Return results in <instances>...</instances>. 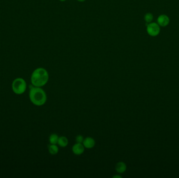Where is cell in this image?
I'll return each mask as SVG.
<instances>
[{"label": "cell", "mask_w": 179, "mask_h": 178, "mask_svg": "<svg viewBox=\"0 0 179 178\" xmlns=\"http://www.w3.org/2000/svg\"><path fill=\"white\" fill-rule=\"evenodd\" d=\"M12 90L16 95H21L25 92L27 88L26 82L22 78L15 79L12 83Z\"/></svg>", "instance_id": "obj_3"}, {"label": "cell", "mask_w": 179, "mask_h": 178, "mask_svg": "<svg viewBox=\"0 0 179 178\" xmlns=\"http://www.w3.org/2000/svg\"><path fill=\"white\" fill-rule=\"evenodd\" d=\"M85 147L82 143H75L72 147V152L76 155H80L84 152Z\"/></svg>", "instance_id": "obj_5"}, {"label": "cell", "mask_w": 179, "mask_h": 178, "mask_svg": "<svg viewBox=\"0 0 179 178\" xmlns=\"http://www.w3.org/2000/svg\"><path fill=\"white\" fill-rule=\"evenodd\" d=\"M147 32L149 35L152 37H156L160 32V26L156 23H150L147 26Z\"/></svg>", "instance_id": "obj_4"}, {"label": "cell", "mask_w": 179, "mask_h": 178, "mask_svg": "<svg viewBox=\"0 0 179 178\" xmlns=\"http://www.w3.org/2000/svg\"><path fill=\"white\" fill-rule=\"evenodd\" d=\"M126 169H127V166L126 164L123 161L119 162L116 165V171L119 173H124L126 171Z\"/></svg>", "instance_id": "obj_8"}, {"label": "cell", "mask_w": 179, "mask_h": 178, "mask_svg": "<svg viewBox=\"0 0 179 178\" xmlns=\"http://www.w3.org/2000/svg\"><path fill=\"white\" fill-rule=\"evenodd\" d=\"M31 80L32 85L35 87H41L48 82L49 74L44 68L39 67L32 73Z\"/></svg>", "instance_id": "obj_1"}, {"label": "cell", "mask_w": 179, "mask_h": 178, "mask_svg": "<svg viewBox=\"0 0 179 178\" xmlns=\"http://www.w3.org/2000/svg\"><path fill=\"white\" fill-rule=\"evenodd\" d=\"M82 144L85 148L91 149L96 145V141L92 137H87L84 139Z\"/></svg>", "instance_id": "obj_7"}, {"label": "cell", "mask_w": 179, "mask_h": 178, "mask_svg": "<svg viewBox=\"0 0 179 178\" xmlns=\"http://www.w3.org/2000/svg\"><path fill=\"white\" fill-rule=\"evenodd\" d=\"M113 178H121V177L119 176V175H114V176L113 177Z\"/></svg>", "instance_id": "obj_14"}, {"label": "cell", "mask_w": 179, "mask_h": 178, "mask_svg": "<svg viewBox=\"0 0 179 178\" xmlns=\"http://www.w3.org/2000/svg\"><path fill=\"white\" fill-rule=\"evenodd\" d=\"M78 2H83L85 0H77Z\"/></svg>", "instance_id": "obj_15"}, {"label": "cell", "mask_w": 179, "mask_h": 178, "mask_svg": "<svg viewBox=\"0 0 179 178\" xmlns=\"http://www.w3.org/2000/svg\"><path fill=\"white\" fill-rule=\"evenodd\" d=\"M170 22V19L166 15H161L157 18V23L160 26H167Z\"/></svg>", "instance_id": "obj_6"}, {"label": "cell", "mask_w": 179, "mask_h": 178, "mask_svg": "<svg viewBox=\"0 0 179 178\" xmlns=\"http://www.w3.org/2000/svg\"><path fill=\"white\" fill-rule=\"evenodd\" d=\"M59 1H61V2H64V1H66V0H59Z\"/></svg>", "instance_id": "obj_16"}, {"label": "cell", "mask_w": 179, "mask_h": 178, "mask_svg": "<svg viewBox=\"0 0 179 178\" xmlns=\"http://www.w3.org/2000/svg\"><path fill=\"white\" fill-rule=\"evenodd\" d=\"M59 136L56 134H52L49 136V140L50 144H57L58 143Z\"/></svg>", "instance_id": "obj_11"}, {"label": "cell", "mask_w": 179, "mask_h": 178, "mask_svg": "<svg viewBox=\"0 0 179 178\" xmlns=\"http://www.w3.org/2000/svg\"><path fill=\"white\" fill-rule=\"evenodd\" d=\"M153 19V15L150 13H148L146 14L144 16V19L147 23H150Z\"/></svg>", "instance_id": "obj_12"}, {"label": "cell", "mask_w": 179, "mask_h": 178, "mask_svg": "<svg viewBox=\"0 0 179 178\" xmlns=\"http://www.w3.org/2000/svg\"><path fill=\"white\" fill-rule=\"evenodd\" d=\"M49 153L52 155H56L59 152V148L56 144H50L48 146Z\"/></svg>", "instance_id": "obj_10"}, {"label": "cell", "mask_w": 179, "mask_h": 178, "mask_svg": "<svg viewBox=\"0 0 179 178\" xmlns=\"http://www.w3.org/2000/svg\"><path fill=\"white\" fill-rule=\"evenodd\" d=\"M29 97L31 101L35 105L41 106L47 101L46 92L41 87H32L29 93Z\"/></svg>", "instance_id": "obj_2"}, {"label": "cell", "mask_w": 179, "mask_h": 178, "mask_svg": "<svg viewBox=\"0 0 179 178\" xmlns=\"http://www.w3.org/2000/svg\"><path fill=\"white\" fill-rule=\"evenodd\" d=\"M84 140V138L82 135H79L78 136H77V137L75 138V140L77 142V143H82Z\"/></svg>", "instance_id": "obj_13"}, {"label": "cell", "mask_w": 179, "mask_h": 178, "mask_svg": "<svg viewBox=\"0 0 179 178\" xmlns=\"http://www.w3.org/2000/svg\"><path fill=\"white\" fill-rule=\"evenodd\" d=\"M68 143H69V141L66 136H62L59 137L57 144L61 147H66L68 145Z\"/></svg>", "instance_id": "obj_9"}]
</instances>
